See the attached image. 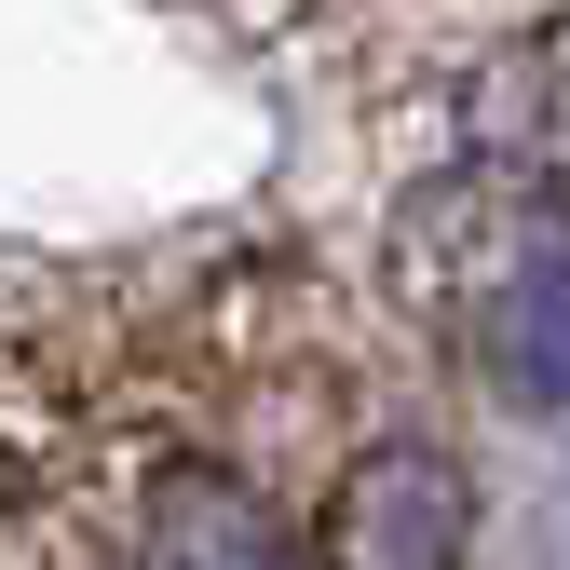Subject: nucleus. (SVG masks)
<instances>
[{
  "mask_svg": "<svg viewBox=\"0 0 570 570\" xmlns=\"http://www.w3.org/2000/svg\"><path fill=\"white\" fill-rule=\"evenodd\" d=\"M462 326H475V367L503 381L517 407H570V232L503 245V258L475 272Z\"/></svg>",
  "mask_w": 570,
  "mask_h": 570,
  "instance_id": "nucleus-1",
  "label": "nucleus"
},
{
  "mask_svg": "<svg viewBox=\"0 0 570 570\" xmlns=\"http://www.w3.org/2000/svg\"><path fill=\"white\" fill-rule=\"evenodd\" d=\"M326 570H462V503L435 449H381L326 503Z\"/></svg>",
  "mask_w": 570,
  "mask_h": 570,
  "instance_id": "nucleus-2",
  "label": "nucleus"
},
{
  "mask_svg": "<svg viewBox=\"0 0 570 570\" xmlns=\"http://www.w3.org/2000/svg\"><path fill=\"white\" fill-rule=\"evenodd\" d=\"M136 570H313L299 530H285L258 489L232 475H164L150 517H136Z\"/></svg>",
  "mask_w": 570,
  "mask_h": 570,
  "instance_id": "nucleus-3",
  "label": "nucleus"
},
{
  "mask_svg": "<svg viewBox=\"0 0 570 570\" xmlns=\"http://www.w3.org/2000/svg\"><path fill=\"white\" fill-rule=\"evenodd\" d=\"M530 96H543V164L570 177V28L543 41V68H530Z\"/></svg>",
  "mask_w": 570,
  "mask_h": 570,
  "instance_id": "nucleus-4",
  "label": "nucleus"
}]
</instances>
